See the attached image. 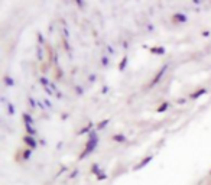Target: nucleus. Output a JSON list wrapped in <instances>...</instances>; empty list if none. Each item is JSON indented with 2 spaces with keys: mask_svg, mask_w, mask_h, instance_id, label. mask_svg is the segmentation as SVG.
Masks as SVG:
<instances>
[{
  "mask_svg": "<svg viewBox=\"0 0 211 185\" xmlns=\"http://www.w3.org/2000/svg\"><path fill=\"white\" fill-rule=\"evenodd\" d=\"M166 107H168V104H164V106H160V107H159V111H164V110L166 109Z\"/></svg>",
  "mask_w": 211,
  "mask_h": 185,
  "instance_id": "obj_9",
  "label": "nucleus"
},
{
  "mask_svg": "<svg viewBox=\"0 0 211 185\" xmlns=\"http://www.w3.org/2000/svg\"><path fill=\"white\" fill-rule=\"evenodd\" d=\"M175 19H177V20H186L185 16H179V15H177V16H175Z\"/></svg>",
  "mask_w": 211,
  "mask_h": 185,
  "instance_id": "obj_5",
  "label": "nucleus"
},
{
  "mask_svg": "<svg viewBox=\"0 0 211 185\" xmlns=\"http://www.w3.org/2000/svg\"><path fill=\"white\" fill-rule=\"evenodd\" d=\"M107 123H109V122H107V120H106V122H101V123H100V127L106 126V124H107Z\"/></svg>",
  "mask_w": 211,
  "mask_h": 185,
  "instance_id": "obj_12",
  "label": "nucleus"
},
{
  "mask_svg": "<svg viewBox=\"0 0 211 185\" xmlns=\"http://www.w3.org/2000/svg\"><path fill=\"white\" fill-rule=\"evenodd\" d=\"M126 61H127V59H126V58L123 59V62H122V65H120V70H123V68H124V64H126Z\"/></svg>",
  "mask_w": 211,
  "mask_h": 185,
  "instance_id": "obj_11",
  "label": "nucleus"
},
{
  "mask_svg": "<svg viewBox=\"0 0 211 185\" xmlns=\"http://www.w3.org/2000/svg\"><path fill=\"white\" fill-rule=\"evenodd\" d=\"M9 113H15V109H13V106H9Z\"/></svg>",
  "mask_w": 211,
  "mask_h": 185,
  "instance_id": "obj_10",
  "label": "nucleus"
},
{
  "mask_svg": "<svg viewBox=\"0 0 211 185\" xmlns=\"http://www.w3.org/2000/svg\"><path fill=\"white\" fill-rule=\"evenodd\" d=\"M114 140H124L123 136H114Z\"/></svg>",
  "mask_w": 211,
  "mask_h": 185,
  "instance_id": "obj_8",
  "label": "nucleus"
},
{
  "mask_svg": "<svg viewBox=\"0 0 211 185\" xmlns=\"http://www.w3.org/2000/svg\"><path fill=\"white\" fill-rule=\"evenodd\" d=\"M96 145H97V139H96V138H91V140H90L88 145H87V149H85V152H84V155H83V156H85L90 151H93L94 147H96Z\"/></svg>",
  "mask_w": 211,
  "mask_h": 185,
  "instance_id": "obj_1",
  "label": "nucleus"
},
{
  "mask_svg": "<svg viewBox=\"0 0 211 185\" xmlns=\"http://www.w3.org/2000/svg\"><path fill=\"white\" fill-rule=\"evenodd\" d=\"M25 120H26V124H30V123H32V119H30V116H28V114H25Z\"/></svg>",
  "mask_w": 211,
  "mask_h": 185,
  "instance_id": "obj_4",
  "label": "nucleus"
},
{
  "mask_svg": "<svg viewBox=\"0 0 211 185\" xmlns=\"http://www.w3.org/2000/svg\"><path fill=\"white\" fill-rule=\"evenodd\" d=\"M25 140H26V143H28V145H30V146H36V142H35L34 139H30V138H28V136H26Z\"/></svg>",
  "mask_w": 211,
  "mask_h": 185,
  "instance_id": "obj_2",
  "label": "nucleus"
},
{
  "mask_svg": "<svg viewBox=\"0 0 211 185\" xmlns=\"http://www.w3.org/2000/svg\"><path fill=\"white\" fill-rule=\"evenodd\" d=\"M41 81H42V84H43V85H48V81L45 80V78H42V80H41Z\"/></svg>",
  "mask_w": 211,
  "mask_h": 185,
  "instance_id": "obj_13",
  "label": "nucleus"
},
{
  "mask_svg": "<svg viewBox=\"0 0 211 185\" xmlns=\"http://www.w3.org/2000/svg\"><path fill=\"white\" fill-rule=\"evenodd\" d=\"M6 83H7V85H13V80H10V78H7V77H6Z\"/></svg>",
  "mask_w": 211,
  "mask_h": 185,
  "instance_id": "obj_7",
  "label": "nucleus"
},
{
  "mask_svg": "<svg viewBox=\"0 0 211 185\" xmlns=\"http://www.w3.org/2000/svg\"><path fill=\"white\" fill-rule=\"evenodd\" d=\"M152 52H156V54H164L165 51H164V48H153Z\"/></svg>",
  "mask_w": 211,
  "mask_h": 185,
  "instance_id": "obj_3",
  "label": "nucleus"
},
{
  "mask_svg": "<svg viewBox=\"0 0 211 185\" xmlns=\"http://www.w3.org/2000/svg\"><path fill=\"white\" fill-rule=\"evenodd\" d=\"M149 160H150V158H148V159H145V160H143V162H142V164H140V165H139V168H142V166H145V165L148 164Z\"/></svg>",
  "mask_w": 211,
  "mask_h": 185,
  "instance_id": "obj_6",
  "label": "nucleus"
}]
</instances>
